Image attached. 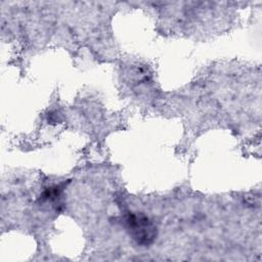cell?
<instances>
[{
    "label": "cell",
    "instance_id": "obj_1",
    "mask_svg": "<svg viewBox=\"0 0 262 262\" xmlns=\"http://www.w3.org/2000/svg\"><path fill=\"white\" fill-rule=\"evenodd\" d=\"M127 228L130 235L136 241L138 245H150L157 235V228L155 224L145 216L137 214H128L126 217Z\"/></svg>",
    "mask_w": 262,
    "mask_h": 262
}]
</instances>
